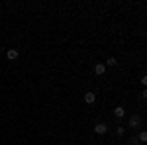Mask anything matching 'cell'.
I'll list each match as a JSON object with an SVG mask.
<instances>
[{
	"label": "cell",
	"mask_w": 147,
	"mask_h": 145,
	"mask_svg": "<svg viewBox=\"0 0 147 145\" xmlns=\"http://www.w3.org/2000/svg\"><path fill=\"white\" fill-rule=\"evenodd\" d=\"M139 141H141V143L147 141V134H145V132H141V134H139Z\"/></svg>",
	"instance_id": "8"
},
{
	"label": "cell",
	"mask_w": 147,
	"mask_h": 145,
	"mask_svg": "<svg viewBox=\"0 0 147 145\" xmlns=\"http://www.w3.org/2000/svg\"><path fill=\"white\" fill-rule=\"evenodd\" d=\"M6 57H8L10 61H14V59H18V51H16V49H8V51H6Z\"/></svg>",
	"instance_id": "4"
},
{
	"label": "cell",
	"mask_w": 147,
	"mask_h": 145,
	"mask_svg": "<svg viewBox=\"0 0 147 145\" xmlns=\"http://www.w3.org/2000/svg\"><path fill=\"white\" fill-rule=\"evenodd\" d=\"M94 73H96V75H104V73H106V65H104V63H96Z\"/></svg>",
	"instance_id": "3"
},
{
	"label": "cell",
	"mask_w": 147,
	"mask_h": 145,
	"mask_svg": "<svg viewBox=\"0 0 147 145\" xmlns=\"http://www.w3.org/2000/svg\"><path fill=\"white\" fill-rule=\"evenodd\" d=\"M124 114H125V110L122 108V106H118V108H114V116H116V118H124Z\"/></svg>",
	"instance_id": "5"
},
{
	"label": "cell",
	"mask_w": 147,
	"mask_h": 145,
	"mask_svg": "<svg viewBox=\"0 0 147 145\" xmlns=\"http://www.w3.org/2000/svg\"><path fill=\"white\" fill-rule=\"evenodd\" d=\"M116 65H118V61H116L114 57H110V59H108V67H116Z\"/></svg>",
	"instance_id": "7"
},
{
	"label": "cell",
	"mask_w": 147,
	"mask_h": 145,
	"mask_svg": "<svg viewBox=\"0 0 147 145\" xmlns=\"http://www.w3.org/2000/svg\"><path fill=\"white\" fill-rule=\"evenodd\" d=\"M94 132H96L98 135L106 134V132H108V125H104V123H96V127H94Z\"/></svg>",
	"instance_id": "1"
},
{
	"label": "cell",
	"mask_w": 147,
	"mask_h": 145,
	"mask_svg": "<svg viewBox=\"0 0 147 145\" xmlns=\"http://www.w3.org/2000/svg\"><path fill=\"white\" fill-rule=\"evenodd\" d=\"M116 134H118L120 137H122V135H124V127H118V129H116Z\"/></svg>",
	"instance_id": "9"
},
{
	"label": "cell",
	"mask_w": 147,
	"mask_h": 145,
	"mask_svg": "<svg viewBox=\"0 0 147 145\" xmlns=\"http://www.w3.org/2000/svg\"><path fill=\"white\" fill-rule=\"evenodd\" d=\"M137 123H139V118H137V116H131V118H129V125H131V127H136Z\"/></svg>",
	"instance_id": "6"
},
{
	"label": "cell",
	"mask_w": 147,
	"mask_h": 145,
	"mask_svg": "<svg viewBox=\"0 0 147 145\" xmlns=\"http://www.w3.org/2000/svg\"><path fill=\"white\" fill-rule=\"evenodd\" d=\"M94 100H96V94H94V92H86V94H84V102H86V104H94Z\"/></svg>",
	"instance_id": "2"
}]
</instances>
